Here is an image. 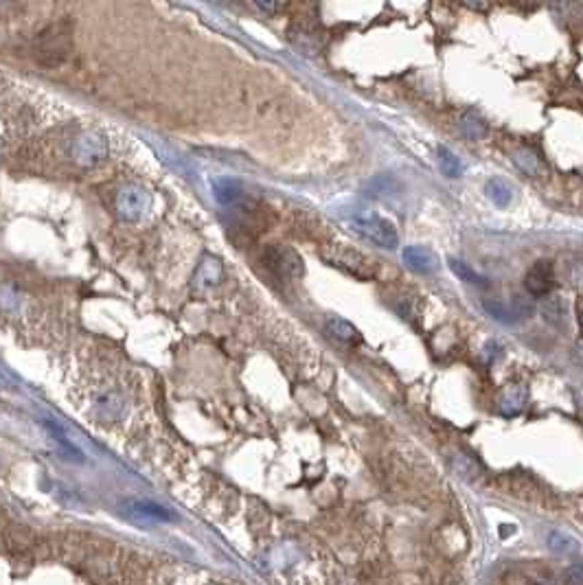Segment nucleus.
Returning <instances> with one entry per match:
<instances>
[{
    "instance_id": "obj_1",
    "label": "nucleus",
    "mask_w": 583,
    "mask_h": 585,
    "mask_svg": "<svg viewBox=\"0 0 583 585\" xmlns=\"http://www.w3.org/2000/svg\"><path fill=\"white\" fill-rule=\"evenodd\" d=\"M320 254H323V259L329 263V266L351 274L360 281H373L377 276V263L356 248H349L342 244H331V246L323 248Z\"/></svg>"
},
{
    "instance_id": "obj_2",
    "label": "nucleus",
    "mask_w": 583,
    "mask_h": 585,
    "mask_svg": "<svg viewBox=\"0 0 583 585\" xmlns=\"http://www.w3.org/2000/svg\"><path fill=\"white\" fill-rule=\"evenodd\" d=\"M346 224L351 226V230H356L358 235H362L366 242L380 246V248H386V250H393L399 246V235L395 226L377 213H356L346 219Z\"/></svg>"
},
{
    "instance_id": "obj_3",
    "label": "nucleus",
    "mask_w": 583,
    "mask_h": 585,
    "mask_svg": "<svg viewBox=\"0 0 583 585\" xmlns=\"http://www.w3.org/2000/svg\"><path fill=\"white\" fill-rule=\"evenodd\" d=\"M119 509H121L123 517H128L134 524H143V526L169 524V522L178 519V515L173 513L171 509H167L158 502H152V500H143V498H128V500L121 502Z\"/></svg>"
},
{
    "instance_id": "obj_4",
    "label": "nucleus",
    "mask_w": 583,
    "mask_h": 585,
    "mask_svg": "<svg viewBox=\"0 0 583 585\" xmlns=\"http://www.w3.org/2000/svg\"><path fill=\"white\" fill-rule=\"evenodd\" d=\"M105 156H108V143L95 130L79 134L73 143V160L79 167H97L99 162H103Z\"/></svg>"
},
{
    "instance_id": "obj_5",
    "label": "nucleus",
    "mask_w": 583,
    "mask_h": 585,
    "mask_svg": "<svg viewBox=\"0 0 583 585\" xmlns=\"http://www.w3.org/2000/svg\"><path fill=\"white\" fill-rule=\"evenodd\" d=\"M483 307L493 320H498V323H505V325H517V323H522V320H527L529 316H533V311H535L533 303L529 299H524V296H515L511 303L485 299Z\"/></svg>"
},
{
    "instance_id": "obj_6",
    "label": "nucleus",
    "mask_w": 583,
    "mask_h": 585,
    "mask_svg": "<svg viewBox=\"0 0 583 585\" xmlns=\"http://www.w3.org/2000/svg\"><path fill=\"white\" fill-rule=\"evenodd\" d=\"M150 204H152V197L148 191L143 187L130 185L119 191V197H116V211H119V217L125 222H138L150 211Z\"/></svg>"
},
{
    "instance_id": "obj_7",
    "label": "nucleus",
    "mask_w": 583,
    "mask_h": 585,
    "mask_svg": "<svg viewBox=\"0 0 583 585\" xmlns=\"http://www.w3.org/2000/svg\"><path fill=\"white\" fill-rule=\"evenodd\" d=\"M268 266L279 272L281 276H301L303 274V261L301 257L285 246H274L266 252Z\"/></svg>"
},
{
    "instance_id": "obj_8",
    "label": "nucleus",
    "mask_w": 583,
    "mask_h": 585,
    "mask_svg": "<svg viewBox=\"0 0 583 585\" xmlns=\"http://www.w3.org/2000/svg\"><path fill=\"white\" fill-rule=\"evenodd\" d=\"M401 259L406 266L417 274H434L441 268V261L436 257V252L425 246H406L401 252Z\"/></svg>"
},
{
    "instance_id": "obj_9",
    "label": "nucleus",
    "mask_w": 583,
    "mask_h": 585,
    "mask_svg": "<svg viewBox=\"0 0 583 585\" xmlns=\"http://www.w3.org/2000/svg\"><path fill=\"white\" fill-rule=\"evenodd\" d=\"M552 287H555V268L550 261L542 259L527 272V289L533 296H546Z\"/></svg>"
},
{
    "instance_id": "obj_10",
    "label": "nucleus",
    "mask_w": 583,
    "mask_h": 585,
    "mask_svg": "<svg viewBox=\"0 0 583 585\" xmlns=\"http://www.w3.org/2000/svg\"><path fill=\"white\" fill-rule=\"evenodd\" d=\"M527 399H529V390L524 384H509L502 393H500V415L505 417H515L524 410V405H527Z\"/></svg>"
},
{
    "instance_id": "obj_11",
    "label": "nucleus",
    "mask_w": 583,
    "mask_h": 585,
    "mask_svg": "<svg viewBox=\"0 0 583 585\" xmlns=\"http://www.w3.org/2000/svg\"><path fill=\"white\" fill-rule=\"evenodd\" d=\"M458 128H460V134L468 138V140H480L487 136V121L483 116L474 110L465 112L458 121Z\"/></svg>"
},
{
    "instance_id": "obj_12",
    "label": "nucleus",
    "mask_w": 583,
    "mask_h": 585,
    "mask_svg": "<svg viewBox=\"0 0 583 585\" xmlns=\"http://www.w3.org/2000/svg\"><path fill=\"white\" fill-rule=\"evenodd\" d=\"M485 193L495 207L505 209V207H509V202L513 197V187L505 178H500V175H493V178H489L485 185Z\"/></svg>"
},
{
    "instance_id": "obj_13",
    "label": "nucleus",
    "mask_w": 583,
    "mask_h": 585,
    "mask_svg": "<svg viewBox=\"0 0 583 585\" xmlns=\"http://www.w3.org/2000/svg\"><path fill=\"white\" fill-rule=\"evenodd\" d=\"M452 470L463 478V480H468V482H474L483 476V467L470 458L468 454H456L452 456Z\"/></svg>"
},
{
    "instance_id": "obj_14",
    "label": "nucleus",
    "mask_w": 583,
    "mask_h": 585,
    "mask_svg": "<svg viewBox=\"0 0 583 585\" xmlns=\"http://www.w3.org/2000/svg\"><path fill=\"white\" fill-rule=\"evenodd\" d=\"M44 428L48 430V434L53 436V441L62 447V452H64L68 458H73V460H81V456H83V454H81V450H79V447L71 441V438L64 434V430H62L60 425H57L55 421H51V419H44Z\"/></svg>"
},
{
    "instance_id": "obj_15",
    "label": "nucleus",
    "mask_w": 583,
    "mask_h": 585,
    "mask_svg": "<svg viewBox=\"0 0 583 585\" xmlns=\"http://www.w3.org/2000/svg\"><path fill=\"white\" fill-rule=\"evenodd\" d=\"M222 274H224V270H222V263L217 259H204V263L195 274V285H200V287L217 285L222 281Z\"/></svg>"
},
{
    "instance_id": "obj_16",
    "label": "nucleus",
    "mask_w": 583,
    "mask_h": 585,
    "mask_svg": "<svg viewBox=\"0 0 583 585\" xmlns=\"http://www.w3.org/2000/svg\"><path fill=\"white\" fill-rule=\"evenodd\" d=\"M327 333L334 336V338L340 340V342H346V344L360 342V331H358L351 323H346V320H342V318H329V320H327Z\"/></svg>"
},
{
    "instance_id": "obj_17",
    "label": "nucleus",
    "mask_w": 583,
    "mask_h": 585,
    "mask_svg": "<svg viewBox=\"0 0 583 585\" xmlns=\"http://www.w3.org/2000/svg\"><path fill=\"white\" fill-rule=\"evenodd\" d=\"M511 160L517 165L520 171H524L527 175H540L542 169H544V167H542V160L537 158V154L531 152V150H527V147L515 150V152L511 154Z\"/></svg>"
},
{
    "instance_id": "obj_18",
    "label": "nucleus",
    "mask_w": 583,
    "mask_h": 585,
    "mask_svg": "<svg viewBox=\"0 0 583 585\" xmlns=\"http://www.w3.org/2000/svg\"><path fill=\"white\" fill-rule=\"evenodd\" d=\"M546 546H548V550L557 552V554H570V552L579 550V542L564 531H550L546 537Z\"/></svg>"
},
{
    "instance_id": "obj_19",
    "label": "nucleus",
    "mask_w": 583,
    "mask_h": 585,
    "mask_svg": "<svg viewBox=\"0 0 583 585\" xmlns=\"http://www.w3.org/2000/svg\"><path fill=\"white\" fill-rule=\"evenodd\" d=\"M448 266L450 270L465 283H472V285H487V279L480 276L476 270H472L465 261H458V259H448Z\"/></svg>"
},
{
    "instance_id": "obj_20",
    "label": "nucleus",
    "mask_w": 583,
    "mask_h": 585,
    "mask_svg": "<svg viewBox=\"0 0 583 585\" xmlns=\"http://www.w3.org/2000/svg\"><path fill=\"white\" fill-rule=\"evenodd\" d=\"M439 162H441V171L448 175V178H458V175L463 173L460 158L448 147H439Z\"/></svg>"
},
{
    "instance_id": "obj_21",
    "label": "nucleus",
    "mask_w": 583,
    "mask_h": 585,
    "mask_svg": "<svg viewBox=\"0 0 583 585\" xmlns=\"http://www.w3.org/2000/svg\"><path fill=\"white\" fill-rule=\"evenodd\" d=\"M215 195H217L224 204H230V202H235L237 197H242V191L237 189L235 182L222 180V182H215Z\"/></svg>"
},
{
    "instance_id": "obj_22",
    "label": "nucleus",
    "mask_w": 583,
    "mask_h": 585,
    "mask_svg": "<svg viewBox=\"0 0 583 585\" xmlns=\"http://www.w3.org/2000/svg\"><path fill=\"white\" fill-rule=\"evenodd\" d=\"M544 314H546V320H550V323H562L564 320V307L559 301H550L546 307H544Z\"/></svg>"
},
{
    "instance_id": "obj_23",
    "label": "nucleus",
    "mask_w": 583,
    "mask_h": 585,
    "mask_svg": "<svg viewBox=\"0 0 583 585\" xmlns=\"http://www.w3.org/2000/svg\"><path fill=\"white\" fill-rule=\"evenodd\" d=\"M564 579L568 585H583V564H572L564 572Z\"/></svg>"
},
{
    "instance_id": "obj_24",
    "label": "nucleus",
    "mask_w": 583,
    "mask_h": 585,
    "mask_svg": "<svg viewBox=\"0 0 583 585\" xmlns=\"http://www.w3.org/2000/svg\"><path fill=\"white\" fill-rule=\"evenodd\" d=\"M502 356V346L495 342V340H489L487 344H485V348H483V358H485V362L487 364H491L495 358H500Z\"/></svg>"
},
{
    "instance_id": "obj_25",
    "label": "nucleus",
    "mask_w": 583,
    "mask_h": 585,
    "mask_svg": "<svg viewBox=\"0 0 583 585\" xmlns=\"http://www.w3.org/2000/svg\"><path fill=\"white\" fill-rule=\"evenodd\" d=\"M577 316H579V325H581V331H583V296L577 303Z\"/></svg>"
},
{
    "instance_id": "obj_26",
    "label": "nucleus",
    "mask_w": 583,
    "mask_h": 585,
    "mask_svg": "<svg viewBox=\"0 0 583 585\" xmlns=\"http://www.w3.org/2000/svg\"><path fill=\"white\" fill-rule=\"evenodd\" d=\"M257 7H259V9H264V11H277V9H279V5H266V3H259Z\"/></svg>"
},
{
    "instance_id": "obj_27",
    "label": "nucleus",
    "mask_w": 583,
    "mask_h": 585,
    "mask_svg": "<svg viewBox=\"0 0 583 585\" xmlns=\"http://www.w3.org/2000/svg\"><path fill=\"white\" fill-rule=\"evenodd\" d=\"M535 585H552V583H535Z\"/></svg>"
}]
</instances>
